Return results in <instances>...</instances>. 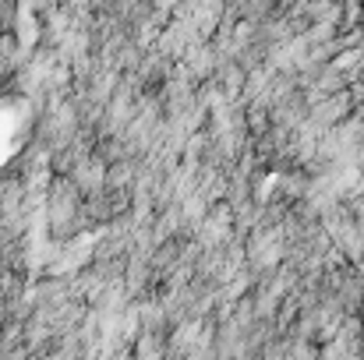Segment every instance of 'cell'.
<instances>
[{
	"label": "cell",
	"mask_w": 364,
	"mask_h": 360,
	"mask_svg": "<svg viewBox=\"0 0 364 360\" xmlns=\"http://www.w3.org/2000/svg\"><path fill=\"white\" fill-rule=\"evenodd\" d=\"M107 170H110V163L107 159H100L96 152H89L85 159H78L75 166H71V180L78 184V191L82 195H96V191H103L107 187Z\"/></svg>",
	"instance_id": "obj_2"
},
{
	"label": "cell",
	"mask_w": 364,
	"mask_h": 360,
	"mask_svg": "<svg viewBox=\"0 0 364 360\" xmlns=\"http://www.w3.org/2000/svg\"><path fill=\"white\" fill-rule=\"evenodd\" d=\"M43 216H46V234L57 244H64V240L89 230V223H85V195L64 173H53V180L46 187V198H43Z\"/></svg>",
	"instance_id": "obj_1"
}]
</instances>
